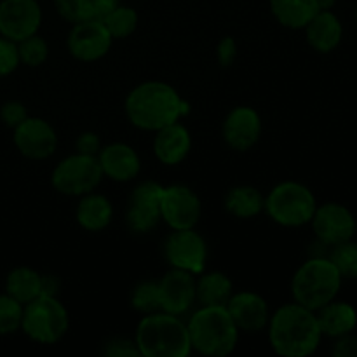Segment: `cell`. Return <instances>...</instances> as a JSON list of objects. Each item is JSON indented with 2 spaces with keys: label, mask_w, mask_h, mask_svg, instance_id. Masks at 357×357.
Masks as SVG:
<instances>
[{
  "label": "cell",
  "mask_w": 357,
  "mask_h": 357,
  "mask_svg": "<svg viewBox=\"0 0 357 357\" xmlns=\"http://www.w3.org/2000/svg\"><path fill=\"white\" fill-rule=\"evenodd\" d=\"M0 117H2L3 124L9 126V128H17L24 119L28 117L26 108L20 101H7L6 105L0 110Z\"/></svg>",
  "instance_id": "cell-35"
},
{
  "label": "cell",
  "mask_w": 357,
  "mask_h": 357,
  "mask_svg": "<svg viewBox=\"0 0 357 357\" xmlns=\"http://www.w3.org/2000/svg\"><path fill=\"white\" fill-rule=\"evenodd\" d=\"M188 112L187 101L164 82L139 84L126 100V114L131 124L145 131H159Z\"/></svg>",
  "instance_id": "cell-2"
},
{
  "label": "cell",
  "mask_w": 357,
  "mask_h": 357,
  "mask_svg": "<svg viewBox=\"0 0 357 357\" xmlns=\"http://www.w3.org/2000/svg\"><path fill=\"white\" fill-rule=\"evenodd\" d=\"M317 202L312 192L298 181H282L265 199V209L282 227H302L310 223Z\"/></svg>",
  "instance_id": "cell-7"
},
{
  "label": "cell",
  "mask_w": 357,
  "mask_h": 357,
  "mask_svg": "<svg viewBox=\"0 0 357 357\" xmlns=\"http://www.w3.org/2000/svg\"><path fill=\"white\" fill-rule=\"evenodd\" d=\"M54 3L59 16L73 24L82 23V21L93 20L94 17L91 0H54Z\"/></svg>",
  "instance_id": "cell-33"
},
{
  "label": "cell",
  "mask_w": 357,
  "mask_h": 357,
  "mask_svg": "<svg viewBox=\"0 0 357 357\" xmlns=\"http://www.w3.org/2000/svg\"><path fill=\"white\" fill-rule=\"evenodd\" d=\"M312 229L317 239L326 246H338L354 239L357 223L351 209L338 202H326L317 206L314 213Z\"/></svg>",
  "instance_id": "cell-9"
},
{
  "label": "cell",
  "mask_w": 357,
  "mask_h": 357,
  "mask_svg": "<svg viewBox=\"0 0 357 357\" xmlns=\"http://www.w3.org/2000/svg\"><path fill=\"white\" fill-rule=\"evenodd\" d=\"M331 352L335 357H357V337L352 333L335 338Z\"/></svg>",
  "instance_id": "cell-37"
},
{
  "label": "cell",
  "mask_w": 357,
  "mask_h": 357,
  "mask_svg": "<svg viewBox=\"0 0 357 357\" xmlns=\"http://www.w3.org/2000/svg\"><path fill=\"white\" fill-rule=\"evenodd\" d=\"M112 216H114V208L110 201L103 195L91 194V192L86 194L77 208V222L91 232H98L110 225Z\"/></svg>",
  "instance_id": "cell-25"
},
{
  "label": "cell",
  "mask_w": 357,
  "mask_h": 357,
  "mask_svg": "<svg viewBox=\"0 0 357 357\" xmlns=\"http://www.w3.org/2000/svg\"><path fill=\"white\" fill-rule=\"evenodd\" d=\"M216 56H218V63L222 66H230L234 61H236L237 45L232 37H225L222 42H220L218 49H216Z\"/></svg>",
  "instance_id": "cell-38"
},
{
  "label": "cell",
  "mask_w": 357,
  "mask_h": 357,
  "mask_svg": "<svg viewBox=\"0 0 357 357\" xmlns=\"http://www.w3.org/2000/svg\"><path fill=\"white\" fill-rule=\"evenodd\" d=\"M232 281L225 274L209 272V274H202L201 279L195 282V298L202 305L225 307L232 296Z\"/></svg>",
  "instance_id": "cell-26"
},
{
  "label": "cell",
  "mask_w": 357,
  "mask_h": 357,
  "mask_svg": "<svg viewBox=\"0 0 357 357\" xmlns=\"http://www.w3.org/2000/svg\"><path fill=\"white\" fill-rule=\"evenodd\" d=\"M342 281L344 278L330 258H310L293 275V298L296 303L316 312L337 298Z\"/></svg>",
  "instance_id": "cell-5"
},
{
  "label": "cell",
  "mask_w": 357,
  "mask_h": 357,
  "mask_svg": "<svg viewBox=\"0 0 357 357\" xmlns=\"http://www.w3.org/2000/svg\"><path fill=\"white\" fill-rule=\"evenodd\" d=\"M356 17H357V10H356Z\"/></svg>",
  "instance_id": "cell-42"
},
{
  "label": "cell",
  "mask_w": 357,
  "mask_h": 357,
  "mask_svg": "<svg viewBox=\"0 0 357 357\" xmlns=\"http://www.w3.org/2000/svg\"><path fill=\"white\" fill-rule=\"evenodd\" d=\"M305 33L310 47L326 54L340 45L342 37H344V26L337 14H333L331 10H319L305 26Z\"/></svg>",
  "instance_id": "cell-21"
},
{
  "label": "cell",
  "mask_w": 357,
  "mask_h": 357,
  "mask_svg": "<svg viewBox=\"0 0 357 357\" xmlns=\"http://www.w3.org/2000/svg\"><path fill=\"white\" fill-rule=\"evenodd\" d=\"M103 176L114 181H129L139 173V157L135 150L126 143H112L100 150L98 157Z\"/></svg>",
  "instance_id": "cell-19"
},
{
  "label": "cell",
  "mask_w": 357,
  "mask_h": 357,
  "mask_svg": "<svg viewBox=\"0 0 357 357\" xmlns=\"http://www.w3.org/2000/svg\"><path fill=\"white\" fill-rule=\"evenodd\" d=\"M105 354L112 357H136L142 356L139 354L138 347H136V342L131 340H112L110 344L105 349Z\"/></svg>",
  "instance_id": "cell-36"
},
{
  "label": "cell",
  "mask_w": 357,
  "mask_h": 357,
  "mask_svg": "<svg viewBox=\"0 0 357 357\" xmlns=\"http://www.w3.org/2000/svg\"><path fill=\"white\" fill-rule=\"evenodd\" d=\"M131 303L142 314H153L160 310L159 286H157V282L146 281L136 286L131 296Z\"/></svg>",
  "instance_id": "cell-32"
},
{
  "label": "cell",
  "mask_w": 357,
  "mask_h": 357,
  "mask_svg": "<svg viewBox=\"0 0 357 357\" xmlns=\"http://www.w3.org/2000/svg\"><path fill=\"white\" fill-rule=\"evenodd\" d=\"M135 342L145 357H187L192 351L187 324L167 312L146 314L139 321Z\"/></svg>",
  "instance_id": "cell-3"
},
{
  "label": "cell",
  "mask_w": 357,
  "mask_h": 357,
  "mask_svg": "<svg viewBox=\"0 0 357 357\" xmlns=\"http://www.w3.org/2000/svg\"><path fill=\"white\" fill-rule=\"evenodd\" d=\"M206 243L194 229L174 230L166 241V257L173 268L202 274L206 267Z\"/></svg>",
  "instance_id": "cell-12"
},
{
  "label": "cell",
  "mask_w": 357,
  "mask_h": 357,
  "mask_svg": "<svg viewBox=\"0 0 357 357\" xmlns=\"http://www.w3.org/2000/svg\"><path fill=\"white\" fill-rule=\"evenodd\" d=\"M164 188L155 181H145L138 185L132 192L129 202L128 223L132 232H149L159 223L160 216V199Z\"/></svg>",
  "instance_id": "cell-15"
},
{
  "label": "cell",
  "mask_w": 357,
  "mask_h": 357,
  "mask_svg": "<svg viewBox=\"0 0 357 357\" xmlns=\"http://www.w3.org/2000/svg\"><path fill=\"white\" fill-rule=\"evenodd\" d=\"M103 178L100 162L94 155L75 153L63 159L52 171V187L65 195H86Z\"/></svg>",
  "instance_id": "cell-8"
},
{
  "label": "cell",
  "mask_w": 357,
  "mask_h": 357,
  "mask_svg": "<svg viewBox=\"0 0 357 357\" xmlns=\"http://www.w3.org/2000/svg\"><path fill=\"white\" fill-rule=\"evenodd\" d=\"M192 349L208 357H225L236 349L239 328L225 307L202 305L188 321Z\"/></svg>",
  "instance_id": "cell-4"
},
{
  "label": "cell",
  "mask_w": 357,
  "mask_h": 357,
  "mask_svg": "<svg viewBox=\"0 0 357 357\" xmlns=\"http://www.w3.org/2000/svg\"><path fill=\"white\" fill-rule=\"evenodd\" d=\"M23 309L17 300L13 296L0 295V335L14 333L21 328V321H23Z\"/></svg>",
  "instance_id": "cell-30"
},
{
  "label": "cell",
  "mask_w": 357,
  "mask_h": 357,
  "mask_svg": "<svg viewBox=\"0 0 357 357\" xmlns=\"http://www.w3.org/2000/svg\"><path fill=\"white\" fill-rule=\"evenodd\" d=\"M192 149V138L187 128H183L178 122L159 129L153 139V152L155 157L166 166H176L185 157L188 155Z\"/></svg>",
  "instance_id": "cell-20"
},
{
  "label": "cell",
  "mask_w": 357,
  "mask_h": 357,
  "mask_svg": "<svg viewBox=\"0 0 357 357\" xmlns=\"http://www.w3.org/2000/svg\"><path fill=\"white\" fill-rule=\"evenodd\" d=\"M160 310L174 316H181L192 307L195 300V279L194 274L181 268H173L167 272L159 282Z\"/></svg>",
  "instance_id": "cell-16"
},
{
  "label": "cell",
  "mask_w": 357,
  "mask_h": 357,
  "mask_svg": "<svg viewBox=\"0 0 357 357\" xmlns=\"http://www.w3.org/2000/svg\"><path fill=\"white\" fill-rule=\"evenodd\" d=\"M225 208L237 218H253L265 208V199L255 187H236L225 199Z\"/></svg>",
  "instance_id": "cell-27"
},
{
  "label": "cell",
  "mask_w": 357,
  "mask_h": 357,
  "mask_svg": "<svg viewBox=\"0 0 357 357\" xmlns=\"http://www.w3.org/2000/svg\"><path fill=\"white\" fill-rule=\"evenodd\" d=\"M6 291L21 305H26L44 293V278L33 268L17 267L7 275Z\"/></svg>",
  "instance_id": "cell-24"
},
{
  "label": "cell",
  "mask_w": 357,
  "mask_h": 357,
  "mask_svg": "<svg viewBox=\"0 0 357 357\" xmlns=\"http://www.w3.org/2000/svg\"><path fill=\"white\" fill-rule=\"evenodd\" d=\"M268 340L275 354L282 357H307L321 344L319 323L314 310L288 303L268 319Z\"/></svg>",
  "instance_id": "cell-1"
},
{
  "label": "cell",
  "mask_w": 357,
  "mask_h": 357,
  "mask_svg": "<svg viewBox=\"0 0 357 357\" xmlns=\"http://www.w3.org/2000/svg\"><path fill=\"white\" fill-rule=\"evenodd\" d=\"M14 143L24 157L42 160L54 153L58 138L51 124L42 119L26 117L17 128H14Z\"/></svg>",
  "instance_id": "cell-14"
},
{
  "label": "cell",
  "mask_w": 357,
  "mask_h": 357,
  "mask_svg": "<svg viewBox=\"0 0 357 357\" xmlns=\"http://www.w3.org/2000/svg\"><path fill=\"white\" fill-rule=\"evenodd\" d=\"M330 260L338 268L342 278L356 279L357 281V243L351 239L347 243H342L338 246H335Z\"/></svg>",
  "instance_id": "cell-29"
},
{
  "label": "cell",
  "mask_w": 357,
  "mask_h": 357,
  "mask_svg": "<svg viewBox=\"0 0 357 357\" xmlns=\"http://www.w3.org/2000/svg\"><path fill=\"white\" fill-rule=\"evenodd\" d=\"M91 3L96 20H105L115 7H119V0H91Z\"/></svg>",
  "instance_id": "cell-40"
},
{
  "label": "cell",
  "mask_w": 357,
  "mask_h": 357,
  "mask_svg": "<svg viewBox=\"0 0 357 357\" xmlns=\"http://www.w3.org/2000/svg\"><path fill=\"white\" fill-rule=\"evenodd\" d=\"M271 9L275 20L291 30L305 28L321 10L317 0H271Z\"/></svg>",
  "instance_id": "cell-23"
},
{
  "label": "cell",
  "mask_w": 357,
  "mask_h": 357,
  "mask_svg": "<svg viewBox=\"0 0 357 357\" xmlns=\"http://www.w3.org/2000/svg\"><path fill=\"white\" fill-rule=\"evenodd\" d=\"M225 309L229 310L236 326L243 331H250V333L261 331L271 319L267 302L260 295L251 291H241L236 295L232 293Z\"/></svg>",
  "instance_id": "cell-17"
},
{
  "label": "cell",
  "mask_w": 357,
  "mask_h": 357,
  "mask_svg": "<svg viewBox=\"0 0 357 357\" xmlns=\"http://www.w3.org/2000/svg\"><path fill=\"white\" fill-rule=\"evenodd\" d=\"M316 316L323 337H344V335L352 333L357 326V310L347 302L333 300L316 310Z\"/></svg>",
  "instance_id": "cell-22"
},
{
  "label": "cell",
  "mask_w": 357,
  "mask_h": 357,
  "mask_svg": "<svg viewBox=\"0 0 357 357\" xmlns=\"http://www.w3.org/2000/svg\"><path fill=\"white\" fill-rule=\"evenodd\" d=\"M17 52H20V61L26 66H40L47 59L49 47L44 38L37 33L24 40L17 42Z\"/></svg>",
  "instance_id": "cell-31"
},
{
  "label": "cell",
  "mask_w": 357,
  "mask_h": 357,
  "mask_svg": "<svg viewBox=\"0 0 357 357\" xmlns=\"http://www.w3.org/2000/svg\"><path fill=\"white\" fill-rule=\"evenodd\" d=\"M201 201L197 194L183 185L164 188L160 199V216L173 230L194 229L201 218Z\"/></svg>",
  "instance_id": "cell-10"
},
{
  "label": "cell",
  "mask_w": 357,
  "mask_h": 357,
  "mask_svg": "<svg viewBox=\"0 0 357 357\" xmlns=\"http://www.w3.org/2000/svg\"><path fill=\"white\" fill-rule=\"evenodd\" d=\"M42 10L35 0H3L0 3V33L21 42L38 31Z\"/></svg>",
  "instance_id": "cell-11"
},
{
  "label": "cell",
  "mask_w": 357,
  "mask_h": 357,
  "mask_svg": "<svg viewBox=\"0 0 357 357\" xmlns=\"http://www.w3.org/2000/svg\"><path fill=\"white\" fill-rule=\"evenodd\" d=\"M261 135V121L257 110L250 107H237L227 115L223 136L234 150H250L257 145Z\"/></svg>",
  "instance_id": "cell-18"
},
{
  "label": "cell",
  "mask_w": 357,
  "mask_h": 357,
  "mask_svg": "<svg viewBox=\"0 0 357 357\" xmlns=\"http://www.w3.org/2000/svg\"><path fill=\"white\" fill-rule=\"evenodd\" d=\"M112 35L101 20H87L77 23L68 37V51L80 61H96L103 58L112 45Z\"/></svg>",
  "instance_id": "cell-13"
},
{
  "label": "cell",
  "mask_w": 357,
  "mask_h": 357,
  "mask_svg": "<svg viewBox=\"0 0 357 357\" xmlns=\"http://www.w3.org/2000/svg\"><path fill=\"white\" fill-rule=\"evenodd\" d=\"M20 52H17V42L9 38H0V77L9 75L20 65Z\"/></svg>",
  "instance_id": "cell-34"
},
{
  "label": "cell",
  "mask_w": 357,
  "mask_h": 357,
  "mask_svg": "<svg viewBox=\"0 0 357 357\" xmlns=\"http://www.w3.org/2000/svg\"><path fill=\"white\" fill-rule=\"evenodd\" d=\"M335 2H337V0H317V6H319L321 10H331Z\"/></svg>",
  "instance_id": "cell-41"
},
{
  "label": "cell",
  "mask_w": 357,
  "mask_h": 357,
  "mask_svg": "<svg viewBox=\"0 0 357 357\" xmlns=\"http://www.w3.org/2000/svg\"><path fill=\"white\" fill-rule=\"evenodd\" d=\"M70 317L56 295H40L23 309L21 330L37 344H56L68 331Z\"/></svg>",
  "instance_id": "cell-6"
},
{
  "label": "cell",
  "mask_w": 357,
  "mask_h": 357,
  "mask_svg": "<svg viewBox=\"0 0 357 357\" xmlns=\"http://www.w3.org/2000/svg\"><path fill=\"white\" fill-rule=\"evenodd\" d=\"M101 21H103V24L107 26L112 38H126L136 30L138 14H136V10L131 9V7L119 6Z\"/></svg>",
  "instance_id": "cell-28"
},
{
  "label": "cell",
  "mask_w": 357,
  "mask_h": 357,
  "mask_svg": "<svg viewBox=\"0 0 357 357\" xmlns=\"http://www.w3.org/2000/svg\"><path fill=\"white\" fill-rule=\"evenodd\" d=\"M77 150H79V153H84V155L96 157L101 150L100 138L96 135H93V132H84L77 139Z\"/></svg>",
  "instance_id": "cell-39"
}]
</instances>
